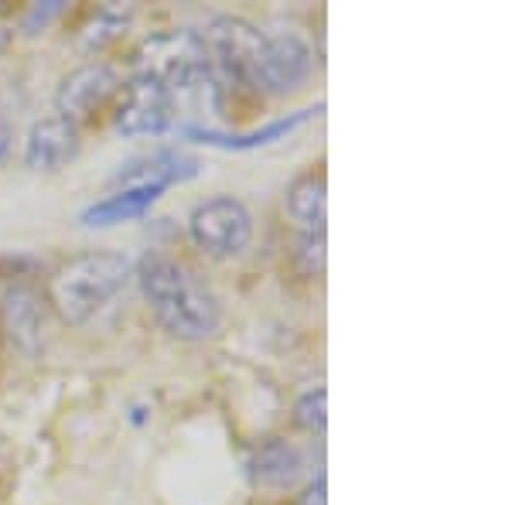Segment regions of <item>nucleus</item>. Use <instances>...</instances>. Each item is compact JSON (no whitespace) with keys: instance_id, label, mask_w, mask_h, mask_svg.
I'll return each mask as SVG.
<instances>
[{"instance_id":"obj_5","label":"nucleus","mask_w":512,"mask_h":505,"mask_svg":"<svg viewBox=\"0 0 512 505\" xmlns=\"http://www.w3.org/2000/svg\"><path fill=\"white\" fill-rule=\"evenodd\" d=\"M188 236L212 260H233L253 243V215L233 195L205 198L188 215Z\"/></svg>"},{"instance_id":"obj_1","label":"nucleus","mask_w":512,"mask_h":505,"mask_svg":"<svg viewBox=\"0 0 512 505\" xmlns=\"http://www.w3.org/2000/svg\"><path fill=\"white\" fill-rule=\"evenodd\" d=\"M137 287L158 325L178 342H205L222 325V304L202 277L175 256L151 250L134 267Z\"/></svg>"},{"instance_id":"obj_13","label":"nucleus","mask_w":512,"mask_h":505,"mask_svg":"<svg viewBox=\"0 0 512 505\" xmlns=\"http://www.w3.org/2000/svg\"><path fill=\"white\" fill-rule=\"evenodd\" d=\"M318 113H321V106H315V110H297L280 120H270L267 127H260V130H246V134H222V130H209V127H188L185 134L198 140V144L222 147V151H253V147H267V144H274V140H284L291 130L308 123L311 117H318Z\"/></svg>"},{"instance_id":"obj_10","label":"nucleus","mask_w":512,"mask_h":505,"mask_svg":"<svg viewBox=\"0 0 512 505\" xmlns=\"http://www.w3.org/2000/svg\"><path fill=\"white\" fill-rule=\"evenodd\" d=\"M164 192H168V188H158V185H117V192L99 198V202H93L82 212V226L106 229V226H120V222L144 219V215L164 198Z\"/></svg>"},{"instance_id":"obj_19","label":"nucleus","mask_w":512,"mask_h":505,"mask_svg":"<svg viewBox=\"0 0 512 505\" xmlns=\"http://www.w3.org/2000/svg\"><path fill=\"white\" fill-rule=\"evenodd\" d=\"M65 0H45V4H31L28 11H24L21 18V31L24 35H38V31H45L52 21H59L65 14Z\"/></svg>"},{"instance_id":"obj_16","label":"nucleus","mask_w":512,"mask_h":505,"mask_svg":"<svg viewBox=\"0 0 512 505\" xmlns=\"http://www.w3.org/2000/svg\"><path fill=\"white\" fill-rule=\"evenodd\" d=\"M130 18H134V7H117V4H106L96 11V18L86 24V31L79 35V48L82 52H99L106 48L110 41H117L123 31H127Z\"/></svg>"},{"instance_id":"obj_8","label":"nucleus","mask_w":512,"mask_h":505,"mask_svg":"<svg viewBox=\"0 0 512 505\" xmlns=\"http://www.w3.org/2000/svg\"><path fill=\"white\" fill-rule=\"evenodd\" d=\"M315 72V52L308 38L297 31L267 35L260 62V96H287L297 93Z\"/></svg>"},{"instance_id":"obj_22","label":"nucleus","mask_w":512,"mask_h":505,"mask_svg":"<svg viewBox=\"0 0 512 505\" xmlns=\"http://www.w3.org/2000/svg\"><path fill=\"white\" fill-rule=\"evenodd\" d=\"M11 28H4V24H0V55H4L7 52V48H11Z\"/></svg>"},{"instance_id":"obj_12","label":"nucleus","mask_w":512,"mask_h":505,"mask_svg":"<svg viewBox=\"0 0 512 505\" xmlns=\"http://www.w3.org/2000/svg\"><path fill=\"white\" fill-rule=\"evenodd\" d=\"M287 215L304 236L311 233H325V219H328V181L325 171H304L287 185L284 195Z\"/></svg>"},{"instance_id":"obj_7","label":"nucleus","mask_w":512,"mask_h":505,"mask_svg":"<svg viewBox=\"0 0 512 505\" xmlns=\"http://www.w3.org/2000/svg\"><path fill=\"white\" fill-rule=\"evenodd\" d=\"M120 86V72L110 62H86L62 79L59 93H55V113L79 127V123L93 120L110 99H117Z\"/></svg>"},{"instance_id":"obj_15","label":"nucleus","mask_w":512,"mask_h":505,"mask_svg":"<svg viewBox=\"0 0 512 505\" xmlns=\"http://www.w3.org/2000/svg\"><path fill=\"white\" fill-rule=\"evenodd\" d=\"M0 311H4V328L21 349L35 352L41 342V301L31 287H11L0 301Z\"/></svg>"},{"instance_id":"obj_11","label":"nucleus","mask_w":512,"mask_h":505,"mask_svg":"<svg viewBox=\"0 0 512 505\" xmlns=\"http://www.w3.org/2000/svg\"><path fill=\"white\" fill-rule=\"evenodd\" d=\"M304 468V451L287 437H267L250 454V478L263 488H294Z\"/></svg>"},{"instance_id":"obj_3","label":"nucleus","mask_w":512,"mask_h":505,"mask_svg":"<svg viewBox=\"0 0 512 505\" xmlns=\"http://www.w3.org/2000/svg\"><path fill=\"white\" fill-rule=\"evenodd\" d=\"M205 48V59L212 69V96L222 106L226 96H260V62H263V35L256 24L219 14L198 31Z\"/></svg>"},{"instance_id":"obj_20","label":"nucleus","mask_w":512,"mask_h":505,"mask_svg":"<svg viewBox=\"0 0 512 505\" xmlns=\"http://www.w3.org/2000/svg\"><path fill=\"white\" fill-rule=\"evenodd\" d=\"M294 505H328V478H325V471H318V475L311 478L308 485H304V492L297 495Z\"/></svg>"},{"instance_id":"obj_9","label":"nucleus","mask_w":512,"mask_h":505,"mask_svg":"<svg viewBox=\"0 0 512 505\" xmlns=\"http://www.w3.org/2000/svg\"><path fill=\"white\" fill-rule=\"evenodd\" d=\"M79 147L82 137L76 123L52 113V117H41L31 123L28 137H24V164L31 171H38V175H55L65 164L76 161Z\"/></svg>"},{"instance_id":"obj_17","label":"nucleus","mask_w":512,"mask_h":505,"mask_svg":"<svg viewBox=\"0 0 512 505\" xmlns=\"http://www.w3.org/2000/svg\"><path fill=\"white\" fill-rule=\"evenodd\" d=\"M294 420L297 427H304L308 434H325V424H328V393L325 389H308V393H301V400H297L294 407Z\"/></svg>"},{"instance_id":"obj_21","label":"nucleus","mask_w":512,"mask_h":505,"mask_svg":"<svg viewBox=\"0 0 512 505\" xmlns=\"http://www.w3.org/2000/svg\"><path fill=\"white\" fill-rule=\"evenodd\" d=\"M11 147H14V127L11 123H4L0 120V164L11 157Z\"/></svg>"},{"instance_id":"obj_18","label":"nucleus","mask_w":512,"mask_h":505,"mask_svg":"<svg viewBox=\"0 0 512 505\" xmlns=\"http://www.w3.org/2000/svg\"><path fill=\"white\" fill-rule=\"evenodd\" d=\"M294 263L301 270V277H321L325 273V233H311L297 239L294 250Z\"/></svg>"},{"instance_id":"obj_2","label":"nucleus","mask_w":512,"mask_h":505,"mask_svg":"<svg viewBox=\"0 0 512 505\" xmlns=\"http://www.w3.org/2000/svg\"><path fill=\"white\" fill-rule=\"evenodd\" d=\"M134 277V260L117 250H89L72 256L48 277L45 301L59 321L79 328L93 321Z\"/></svg>"},{"instance_id":"obj_4","label":"nucleus","mask_w":512,"mask_h":505,"mask_svg":"<svg viewBox=\"0 0 512 505\" xmlns=\"http://www.w3.org/2000/svg\"><path fill=\"white\" fill-rule=\"evenodd\" d=\"M137 72L154 76L168 93H188V89H212V69L198 31H164L144 41L137 55Z\"/></svg>"},{"instance_id":"obj_6","label":"nucleus","mask_w":512,"mask_h":505,"mask_svg":"<svg viewBox=\"0 0 512 505\" xmlns=\"http://www.w3.org/2000/svg\"><path fill=\"white\" fill-rule=\"evenodd\" d=\"M175 123V96L154 76L137 72L127 86H120L113 106V127L123 137H161Z\"/></svg>"},{"instance_id":"obj_14","label":"nucleus","mask_w":512,"mask_h":505,"mask_svg":"<svg viewBox=\"0 0 512 505\" xmlns=\"http://www.w3.org/2000/svg\"><path fill=\"white\" fill-rule=\"evenodd\" d=\"M198 171V164L188 154L181 151H154L147 157H137V161L123 164L117 185H158V188H171L178 181H188Z\"/></svg>"}]
</instances>
